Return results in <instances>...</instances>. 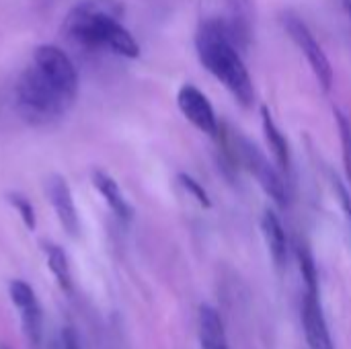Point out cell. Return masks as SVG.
<instances>
[{"instance_id": "obj_2", "label": "cell", "mask_w": 351, "mask_h": 349, "mask_svg": "<svg viewBox=\"0 0 351 349\" xmlns=\"http://www.w3.org/2000/svg\"><path fill=\"white\" fill-rule=\"evenodd\" d=\"M119 0H82L64 19L66 37L84 49H107L123 58H138L136 37L121 25Z\"/></svg>"}, {"instance_id": "obj_11", "label": "cell", "mask_w": 351, "mask_h": 349, "mask_svg": "<svg viewBox=\"0 0 351 349\" xmlns=\"http://www.w3.org/2000/svg\"><path fill=\"white\" fill-rule=\"evenodd\" d=\"M199 325V344L202 349H228L226 329L218 311L210 304H202L197 315Z\"/></svg>"}, {"instance_id": "obj_15", "label": "cell", "mask_w": 351, "mask_h": 349, "mask_svg": "<svg viewBox=\"0 0 351 349\" xmlns=\"http://www.w3.org/2000/svg\"><path fill=\"white\" fill-rule=\"evenodd\" d=\"M45 255H47V265L53 278L58 280L60 288L64 292H72V274H70V263H68L64 249H60L58 245H45Z\"/></svg>"}, {"instance_id": "obj_1", "label": "cell", "mask_w": 351, "mask_h": 349, "mask_svg": "<svg viewBox=\"0 0 351 349\" xmlns=\"http://www.w3.org/2000/svg\"><path fill=\"white\" fill-rule=\"evenodd\" d=\"M16 109L33 125L51 123L68 113L78 97V72L58 45H39L14 86Z\"/></svg>"}, {"instance_id": "obj_6", "label": "cell", "mask_w": 351, "mask_h": 349, "mask_svg": "<svg viewBox=\"0 0 351 349\" xmlns=\"http://www.w3.org/2000/svg\"><path fill=\"white\" fill-rule=\"evenodd\" d=\"M282 25L286 27L290 39L296 43V47L306 58L308 66L313 68V72L319 80V84L329 93L333 86V68H331V62H329L327 53L323 51L321 43L315 39L313 31L308 29V25L300 16H296L294 12H286L282 16Z\"/></svg>"}, {"instance_id": "obj_16", "label": "cell", "mask_w": 351, "mask_h": 349, "mask_svg": "<svg viewBox=\"0 0 351 349\" xmlns=\"http://www.w3.org/2000/svg\"><path fill=\"white\" fill-rule=\"evenodd\" d=\"M333 113H335L337 128H339V138H341V148H343V165H346V175H348L351 187V121L339 109H335Z\"/></svg>"}, {"instance_id": "obj_17", "label": "cell", "mask_w": 351, "mask_h": 349, "mask_svg": "<svg viewBox=\"0 0 351 349\" xmlns=\"http://www.w3.org/2000/svg\"><path fill=\"white\" fill-rule=\"evenodd\" d=\"M8 202L14 206V210H16L19 216L23 218L25 226H27L29 230H33V228H35V210H33L31 202H29L27 197H23L21 193H10V195H8Z\"/></svg>"}, {"instance_id": "obj_14", "label": "cell", "mask_w": 351, "mask_h": 349, "mask_svg": "<svg viewBox=\"0 0 351 349\" xmlns=\"http://www.w3.org/2000/svg\"><path fill=\"white\" fill-rule=\"evenodd\" d=\"M261 230H263V237H265V243H267V249H269L274 261L278 265H284L288 259V237H286V230H284L280 218L271 210H267L263 214Z\"/></svg>"}, {"instance_id": "obj_7", "label": "cell", "mask_w": 351, "mask_h": 349, "mask_svg": "<svg viewBox=\"0 0 351 349\" xmlns=\"http://www.w3.org/2000/svg\"><path fill=\"white\" fill-rule=\"evenodd\" d=\"M177 107L181 115L202 134H208L210 138H218L220 123L216 117V111L210 103V99L195 86L185 82L177 93Z\"/></svg>"}, {"instance_id": "obj_8", "label": "cell", "mask_w": 351, "mask_h": 349, "mask_svg": "<svg viewBox=\"0 0 351 349\" xmlns=\"http://www.w3.org/2000/svg\"><path fill=\"white\" fill-rule=\"evenodd\" d=\"M8 294H10V300L16 306L19 315H21L23 331H25L27 339L33 346H39L41 329H43V317H41V306H39V300H37L33 288L23 280H14L8 286Z\"/></svg>"}, {"instance_id": "obj_19", "label": "cell", "mask_w": 351, "mask_h": 349, "mask_svg": "<svg viewBox=\"0 0 351 349\" xmlns=\"http://www.w3.org/2000/svg\"><path fill=\"white\" fill-rule=\"evenodd\" d=\"M331 183H333V189L337 191V195H339V202H341V206H343V210H346V214H348V218H350L351 222V195L350 191L337 181V177H331Z\"/></svg>"}, {"instance_id": "obj_10", "label": "cell", "mask_w": 351, "mask_h": 349, "mask_svg": "<svg viewBox=\"0 0 351 349\" xmlns=\"http://www.w3.org/2000/svg\"><path fill=\"white\" fill-rule=\"evenodd\" d=\"M47 195L49 202L56 210V216L62 224V228L70 234V237H78L80 232V220H78V212H76V204L70 191V185L66 183L64 177L53 175L47 179Z\"/></svg>"}, {"instance_id": "obj_22", "label": "cell", "mask_w": 351, "mask_h": 349, "mask_svg": "<svg viewBox=\"0 0 351 349\" xmlns=\"http://www.w3.org/2000/svg\"><path fill=\"white\" fill-rule=\"evenodd\" d=\"M0 349H2V348H0Z\"/></svg>"}, {"instance_id": "obj_18", "label": "cell", "mask_w": 351, "mask_h": 349, "mask_svg": "<svg viewBox=\"0 0 351 349\" xmlns=\"http://www.w3.org/2000/svg\"><path fill=\"white\" fill-rule=\"evenodd\" d=\"M179 181H181V185L202 204V206H206V208H210V197H208V193H206V189L197 183V181H193L189 175H179Z\"/></svg>"}, {"instance_id": "obj_5", "label": "cell", "mask_w": 351, "mask_h": 349, "mask_svg": "<svg viewBox=\"0 0 351 349\" xmlns=\"http://www.w3.org/2000/svg\"><path fill=\"white\" fill-rule=\"evenodd\" d=\"M199 23H208L245 47L251 37V0H206Z\"/></svg>"}, {"instance_id": "obj_21", "label": "cell", "mask_w": 351, "mask_h": 349, "mask_svg": "<svg viewBox=\"0 0 351 349\" xmlns=\"http://www.w3.org/2000/svg\"><path fill=\"white\" fill-rule=\"evenodd\" d=\"M346 6H348V12H350L351 16V0H346Z\"/></svg>"}, {"instance_id": "obj_20", "label": "cell", "mask_w": 351, "mask_h": 349, "mask_svg": "<svg viewBox=\"0 0 351 349\" xmlns=\"http://www.w3.org/2000/svg\"><path fill=\"white\" fill-rule=\"evenodd\" d=\"M62 346H64V349H82L80 341H78L76 331L70 329V327L62 331Z\"/></svg>"}, {"instance_id": "obj_4", "label": "cell", "mask_w": 351, "mask_h": 349, "mask_svg": "<svg viewBox=\"0 0 351 349\" xmlns=\"http://www.w3.org/2000/svg\"><path fill=\"white\" fill-rule=\"evenodd\" d=\"M230 146H232V156L237 158V163L247 169L257 183L261 185V189L278 204V206H286L288 204V189L286 183L282 179V175L271 167V163L267 160V156L245 136H241L239 132L230 134Z\"/></svg>"}, {"instance_id": "obj_9", "label": "cell", "mask_w": 351, "mask_h": 349, "mask_svg": "<svg viewBox=\"0 0 351 349\" xmlns=\"http://www.w3.org/2000/svg\"><path fill=\"white\" fill-rule=\"evenodd\" d=\"M302 325L306 333V341L311 349H335L331 341V333L327 327V319L321 306L319 288H306L302 300Z\"/></svg>"}, {"instance_id": "obj_13", "label": "cell", "mask_w": 351, "mask_h": 349, "mask_svg": "<svg viewBox=\"0 0 351 349\" xmlns=\"http://www.w3.org/2000/svg\"><path fill=\"white\" fill-rule=\"evenodd\" d=\"M261 125H263V134H265V140H267V146L278 163V167L290 175L292 171V158H290V146H288V140L286 136L282 134V130L278 128V123L274 121L269 109L263 105L261 107Z\"/></svg>"}, {"instance_id": "obj_12", "label": "cell", "mask_w": 351, "mask_h": 349, "mask_svg": "<svg viewBox=\"0 0 351 349\" xmlns=\"http://www.w3.org/2000/svg\"><path fill=\"white\" fill-rule=\"evenodd\" d=\"M93 185L103 195V200L107 202V206L111 208V212L119 220H123V222L132 220V214H134L132 206L125 200L123 191L119 189V185H117V181L113 177H109L105 171H93Z\"/></svg>"}, {"instance_id": "obj_3", "label": "cell", "mask_w": 351, "mask_h": 349, "mask_svg": "<svg viewBox=\"0 0 351 349\" xmlns=\"http://www.w3.org/2000/svg\"><path fill=\"white\" fill-rule=\"evenodd\" d=\"M195 51L202 66L237 99L245 109L255 103L253 78L241 56V47L222 31L208 23H199L195 33Z\"/></svg>"}]
</instances>
